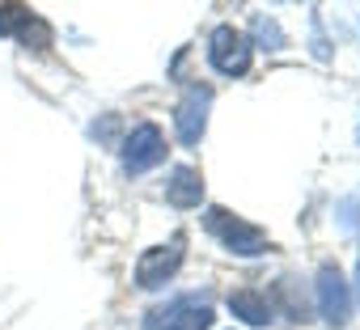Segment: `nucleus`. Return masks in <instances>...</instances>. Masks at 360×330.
<instances>
[{
	"label": "nucleus",
	"instance_id": "nucleus-1",
	"mask_svg": "<svg viewBox=\"0 0 360 330\" xmlns=\"http://www.w3.org/2000/svg\"><path fill=\"white\" fill-rule=\"evenodd\" d=\"M204 229H208L229 254H238V258H259V254L271 250V237H267L259 225L233 216L229 208H208V212H204Z\"/></svg>",
	"mask_w": 360,
	"mask_h": 330
},
{
	"label": "nucleus",
	"instance_id": "nucleus-2",
	"mask_svg": "<svg viewBox=\"0 0 360 330\" xmlns=\"http://www.w3.org/2000/svg\"><path fill=\"white\" fill-rule=\"evenodd\" d=\"M183 254H187V237L183 233H174L165 246H148L136 258V288H144V292L165 288L178 275V267H183Z\"/></svg>",
	"mask_w": 360,
	"mask_h": 330
},
{
	"label": "nucleus",
	"instance_id": "nucleus-3",
	"mask_svg": "<svg viewBox=\"0 0 360 330\" xmlns=\"http://www.w3.org/2000/svg\"><path fill=\"white\" fill-rule=\"evenodd\" d=\"M255 60V43L238 30V26H217L208 34V64L221 77H246Z\"/></svg>",
	"mask_w": 360,
	"mask_h": 330
},
{
	"label": "nucleus",
	"instance_id": "nucleus-4",
	"mask_svg": "<svg viewBox=\"0 0 360 330\" xmlns=\"http://www.w3.org/2000/svg\"><path fill=\"white\" fill-rule=\"evenodd\" d=\"M119 161H123V174H148L153 165L165 161V136L157 123H136L127 136H123V148H119Z\"/></svg>",
	"mask_w": 360,
	"mask_h": 330
},
{
	"label": "nucleus",
	"instance_id": "nucleus-5",
	"mask_svg": "<svg viewBox=\"0 0 360 330\" xmlns=\"http://www.w3.org/2000/svg\"><path fill=\"white\" fill-rule=\"evenodd\" d=\"M208 110H212V89L208 85H191L174 106V131L187 148H195L208 131Z\"/></svg>",
	"mask_w": 360,
	"mask_h": 330
},
{
	"label": "nucleus",
	"instance_id": "nucleus-6",
	"mask_svg": "<svg viewBox=\"0 0 360 330\" xmlns=\"http://www.w3.org/2000/svg\"><path fill=\"white\" fill-rule=\"evenodd\" d=\"M314 292H318V313H322V322L335 326V330H343V326L352 322V288H347V279L339 275V267L326 263V267L318 271Z\"/></svg>",
	"mask_w": 360,
	"mask_h": 330
},
{
	"label": "nucleus",
	"instance_id": "nucleus-7",
	"mask_svg": "<svg viewBox=\"0 0 360 330\" xmlns=\"http://www.w3.org/2000/svg\"><path fill=\"white\" fill-rule=\"evenodd\" d=\"M0 34L5 39H18L22 47H30V51H47L51 47V26L39 18V13H30L26 5H0Z\"/></svg>",
	"mask_w": 360,
	"mask_h": 330
},
{
	"label": "nucleus",
	"instance_id": "nucleus-8",
	"mask_svg": "<svg viewBox=\"0 0 360 330\" xmlns=\"http://www.w3.org/2000/svg\"><path fill=\"white\" fill-rule=\"evenodd\" d=\"M148 326H157V330H212V305L204 296H178L165 309L148 313Z\"/></svg>",
	"mask_w": 360,
	"mask_h": 330
},
{
	"label": "nucleus",
	"instance_id": "nucleus-9",
	"mask_svg": "<svg viewBox=\"0 0 360 330\" xmlns=\"http://www.w3.org/2000/svg\"><path fill=\"white\" fill-rule=\"evenodd\" d=\"M165 199L174 208H200L204 204V174L195 165H174L169 183H165Z\"/></svg>",
	"mask_w": 360,
	"mask_h": 330
},
{
	"label": "nucleus",
	"instance_id": "nucleus-10",
	"mask_svg": "<svg viewBox=\"0 0 360 330\" xmlns=\"http://www.w3.org/2000/svg\"><path fill=\"white\" fill-rule=\"evenodd\" d=\"M229 309H233V317H242V322H250V326H267V322L276 317L271 301L259 296L255 288H238V292H229Z\"/></svg>",
	"mask_w": 360,
	"mask_h": 330
},
{
	"label": "nucleus",
	"instance_id": "nucleus-11",
	"mask_svg": "<svg viewBox=\"0 0 360 330\" xmlns=\"http://www.w3.org/2000/svg\"><path fill=\"white\" fill-rule=\"evenodd\" d=\"M276 296L284 301V317H292V322H305V296H297V292H292V279H288V275L276 284Z\"/></svg>",
	"mask_w": 360,
	"mask_h": 330
},
{
	"label": "nucleus",
	"instance_id": "nucleus-12",
	"mask_svg": "<svg viewBox=\"0 0 360 330\" xmlns=\"http://www.w3.org/2000/svg\"><path fill=\"white\" fill-rule=\"evenodd\" d=\"M255 30H259L263 39H271V51L284 43V39H280V30H276V22H267V18H255Z\"/></svg>",
	"mask_w": 360,
	"mask_h": 330
},
{
	"label": "nucleus",
	"instance_id": "nucleus-13",
	"mask_svg": "<svg viewBox=\"0 0 360 330\" xmlns=\"http://www.w3.org/2000/svg\"><path fill=\"white\" fill-rule=\"evenodd\" d=\"M356 284H360V263H356Z\"/></svg>",
	"mask_w": 360,
	"mask_h": 330
},
{
	"label": "nucleus",
	"instance_id": "nucleus-14",
	"mask_svg": "<svg viewBox=\"0 0 360 330\" xmlns=\"http://www.w3.org/2000/svg\"><path fill=\"white\" fill-rule=\"evenodd\" d=\"M356 140H360V123H356Z\"/></svg>",
	"mask_w": 360,
	"mask_h": 330
},
{
	"label": "nucleus",
	"instance_id": "nucleus-15",
	"mask_svg": "<svg viewBox=\"0 0 360 330\" xmlns=\"http://www.w3.org/2000/svg\"><path fill=\"white\" fill-rule=\"evenodd\" d=\"M148 330H157V326H148Z\"/></svg>",
	"mask_w": 360,
	"mask_h": 330
}]
</instances>
